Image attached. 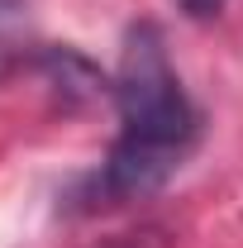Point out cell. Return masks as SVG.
<instances>
[{
    "label": "cell",
    "mask_w": 243,
    "mask_h": 248,
    "mask_svg": "<svg viewBox=\"0 0 243 248\" xmlns=\"http://www.w3.org/2000/svg\"><path fill=\"white\" fill-rule=\"evenodd\" d=\"M115 100L124 129L105 162V191L120 201H138L177 177L200 134V115L182 91V77L172 72L162 33L152 24H138L124 38Z\"/></svg>",
    "instance_id": "obj_1"
},
{
    "label": "cell",
    "mask_w": 243,
    "mask_h": 248,
    "mask_svg": "<svg viewBox=\"0 0 243 248\" xmlns=\"http://www.w3.org/2000/svg\"><path fill=\"white\" fill-rule=\"evenodd\" d=\"M48 72H53V81H62V91H76V95L105 91V77H100L81 53H72V48H53V53H48Z\"/></svg>",
    "instance_id": "obj_2"
},
{
    "label": "cell",
    "mask_w": 243,
    "mask_h": 248,
    "mask_svg": "<svg viewBox=\"0 0 243 248\" xmlns=\"http://www.w3.org/2000/svg\"><path fill=\"white\" fill-rule=\"evenodd\" d=\"M177 5H182L191 19H214V15L224 10V0H177Z\"/></svg>",
    "instance_id": "obj_3"
}]
</instances>
